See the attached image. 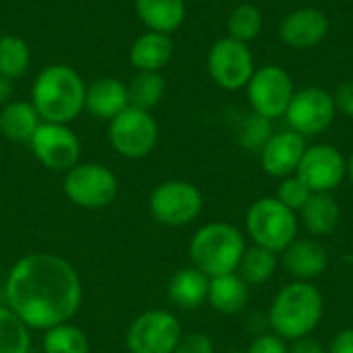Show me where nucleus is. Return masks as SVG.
<instances>
[{
  "mask_svg": "<svg viewBox=\"0 0 353 353\" xmlns=\"http://www.w3.org/2000/svg\"><path fill=\"white\" fill-rule=\"evenodd\" d=\"M2 296L4 304L31 331H48L79 312L83 281L60 254L31 252L8 269Z\"/></svg>",
  "mask_w": 353,
  "mask_h": 353,
  "instance_id": "1",
  "label": "nucleus"
},
{
  "mask_svg": "<svg viewBox=\"0 0 353 353\" xmlns=\"http://www.w3.org/2000/svg\"><path fill=\"white\" fill-rule=\"evenodd\" d=\"M87 85L68 64H50L33 81L31 103L41 122L70 124L85 112Z\"/></svg>",
  "mask_w": 353,
  "mask_h": 353,
  "instance_id": "2",
  "label": "nucleus"
},
{
  "mask_svg": "<svg viewBox=\"0 0 353 353\" xmlns=\"http://www.w3.org/2000/svg\"><path fill=\"white\" fill-rule=\"evenodd\" d=\"M325 314V298L312 281H292L271 302L267 323L285 341L310 337Z\"/></svg>",
  "mask_w": 353,
  "mask_h": 353,
  "instance_id": "3",
  "label": "nucleus"
},
{
  "mask_svg": "<svg viewBox=\"0 0 353 353\" xmlns=\"http://www.w3.org/2000/svg\"><path fill=\"white\" fill-rule=\"evenodd\" d=\"M244 252V234L228 221H211L201 225L188 242L190 265L203 271L209 279L236 273Z\"/></svg>",
  "mask_w": 353,
  "mask_h": 353,
  "instance_id": "4",
  "label": "nucleus"
},
{
  "mask_svg": "<svg viewBox=\"0 0 353 353\" xmlns=\"http://www.w3.org/2000/svg\"><path fill=\"white\" fill-rule=\"evenodd\" d=\"M298 215L275 196L254 201L246 211V234L254 246L281 254L298 238Z\"/></svg>",
  "mask_w": 353,
  "mask_h": 353,
  "instance_id": "5",
  "label": "nucleus"
},
{
  "mask_svg": "<svg viewBox=\"0 0 353 353\" xmlns=\"http://www.w3.org/2000/svg\"><path fill=\"white\" fill-rule=\"evenodd\" d=\"M118 178L116 174L95 161L77 163L64 176L62 190L66 199L87 211H99L110 207L118 196Z\"/></svg>",
  "mask_w": 353,
  "mask_h": 353,
  "instance_id": "6",
  "label": "nucleus"
},
{
  "mask_svg": "<svg viewBox=\"0 0 353 353\" xmlns=\"http://www.w3.org/2000/svg\"><path fill=\"white\" fill-rule=\"evenodd\" d=\"M205 199L199 186L186 180H165L149 196L151 217L165 228H186L203 213Z\"/></svg>",
  "mask_w": 353,
  "mask_h": 353,
  "instance_id": "7",
  "label": "nucleus"
},
{
  "mask_svg": "<svg viewBox=\"0 0 353 353\" xmlns=\"http://www.w3.org/2000/svg\"><path fill=\"white\" fill-rule=\"evenodd\" d=\"M159 126L151 112L128 105L108 124V141L124 159H143L153 153Z\"/></svg>",
  "mask_w": 353,
  "mask_h": 353,
  "instance_id": "8",
  "label": "nucleus"
},
{
  "mask_svg": "<svg viewBox=\"0 0 353 353\" xmlns=\"http://www.w3.org/2000/svg\"><path fill=\"white\" fill-rule=\"evenodd\" d=\"M178 316L163 308L145 310L126 329V353H174L182 339Z\"/></svg>",
  "mask_w": 353,
  "mask_h": 353,
  "instance_id": "9",
  "label": "nucleus"
},
{
  "mask_svg": "<svg viewBox=\"0 0 353 353\" xmlns=\"http://www.w3.org/2000/svg\"><path fill=\"white\" fill-rule=\"evenodd\" d=\"M207 70L211 81L223 91L246 89L256 70L252 50L230 35L219 37L207 52Z\"/></svg>",
  "mask_w": 353,
  "mask_h": 353,
  "instance_id": "10",
  "label": "nucleus"
},
{
  "mask_svg": "<svg viewBox=\"0 0 353 353\" xmlns=\"http://www.w3.org/2000/svg\"><path fill=\"white\" fill-rule=\"evenodd\" d=\"M296 93L292 74L279 64H265L254 70L246 85L250 110L269 120L285 116V110Z\"/></svg>",
  "mask_w": 353,
  "mask_h": 353,
  "instance_id": "11",
  "label": "nucleus"
},
{
  "mask_svg": "<svg viewBox=\"0 0 353 353\" xmlns=\"http://www.w3.org/2000/svg\"><path fill=\"white\" fill-rule=\"evenodd\" d=\"M335 116L337 105L333 93L323 87H304L294 93L283 118L288 128L308 139L323 134L333 124Z\"/></svg>",
  "mask_w": 353,
  "mask_h": 353,
  "instance_id": "12",
  "label": "nucleus"
},
{
  "mask_svg": "<svg viewBox=\"0 0 353 353\" xmlns=\"http://www.w3.org/2000/svg\"><path fill=\"white\" fill-rule=\"evenodd\" d=\"M29 147L35 159L52 172H68L81 159V141L68 124L41 122Z\"/></svg>",
  "mask_w": 353,
  "mask_h": 353,
  "instance_id": "13",
  "label": "nucleus"
},
{
  "mask_svg": "<svg viewBox=\"0 0 353 353\" xmlns=\"http://www.w3.org/2000/svg\"><path fill=\"white\" fill-rule=\"evenodd\" d=\"M296 176L312 192H333L347 178V159L333 145H308L300 159Z\"/></svg>",
  "mask_w": 353,
  "mask_h": 353,
  "instance_id": "14",
  "label": "nucleus"
},
{
  "mask_svg": "<svg viewBox=\"0 0 353 353\" xmlns=\"http://www.w3.org/2000/svg\"><path fill=\"white\" fill-rule=\"evenodd\" d=\"M329 17L316 6H300L290 10L279 23V39L292 50H310L329 35Z\"/></svg>",
  "mask_w": 353,
  "mask_h": 353,
  "instance_id": "15",
  "label": "nucleus"
},
{
  "mask_svg": "<svg viewBox=\"0 0 353 353\" xmlns=\"http://www.w3.org/2000/svg\"><path fill=\"white\" fill-rule=\"evenodd\" d=\"M306 147H308L306 139L292 128L273 132L269 143L259 153L265 174L273 178H281V180L288 176H294Z\"/></svg>",
  "mask_w": 353,
  "mask_h": 353,
  "instance_id": "16",
  "label": "nucleus"
},
{
  "mask_svg": "<svg viewBox=\"0 0 353 353\" xmlns=\"http://www.w3.org/2000/svg\"><path fill=\"white\" fill-rule=\"evenodd\" d=\"M329 265V254L325 246L312 238H296L281 252V267L294 281H312L325 273Z\"/></svg>",
  "mask_w": 353,
  "mask_h": 353,
  "instance_id": "17",
  "label": "nucleus"
},
{
  "mask_svg": "<svg viewBox=\"0 0 353 353\" xmlns=\"http://www.w3.org/2000/svg\"><path fill=\"white\" fill-rule=\"evenodd\" d=\"M130 105L128 85L114 77H103L87 85L85 93V112L97 120H114L120 112Z\"/></svg>",
  "mask_w": 353,
  "mask_h": 353,
  "instance_id": "18",
  "label": "nucleus"
},
{
  "mask_svg": "<svg viewBox=\"0 0 353 353\" xmlns=\"http://www.w3.org/2000/svg\"><path fill=\"white\" fill-rule=\"evenodd\" d=\"M128 56L137 72H161L174 56L172 35L145 31L134 39Z\"/></svg>",
  "mask_w": 353,
  "mask_h": 353,
  "instance_id": "19",
  "label": "nucleus"
},
{
  "mask_svg": "<svg viewBox=\"0 0 353 353\" xmlns=\"http://www.w3.org/2000/svg\"><path fill=\"white\" fill-rule=\"evenodd\" d=\"M209 277L196 267H184L176 271L168 283V298L180 310H196L207 302Z\"/></svg>",
  "mask_w": 353,
  "mask_h": 353,
  "instance_id": "20",
  "label": "nucleus"
},
{
  "mask_svg": "<svg viewBox=\"0 0 353 353\" xmlns=\"http://www.w3.org/2000/svg\"><path fill=\"white\" fill-rule=\"evenodd\" d=\"M248 300H250L248 283L238 273H225V275L211 277L207 302L219 314H228V316L238 314L246 308Z\"/></svg>",
  "mask_w": 353,
  "mask_h": 353,
  "instance_id": "21",
  "label": "nucleus"
},
{
  "mask_svg": "<svg viewBox=\"0 0 353 353\" xmlns=\"http://www.w3.org/2000/svg\"><path fill=\"white\" fill-rule=\"evenodd\" d=\"M137 14L147 31L172 35L186 19V0H134Z\"/></svg>",
  "mask_w": 353,
  "mask_h": 353,
  "instance_id": "22",
  "label": "nucleus"
},
{
  "mask_svg": "<svg viewBox=\"0 0 353 353\" xmlns=\"http://www.w3.org/2000/svg\"><path fill=\"white\" fill-rule=\"evenodd\" d=\"M300 219L308 234L323 238L339 228L341 207L331 192H312L300 211Z\"/></svg>",
  "mask_w": 353,
  "mask_h": 353,
  "instance_id": "23",
  "label": "nucleus"
},
{
  "mask_svg": "<svg viewBox=\"0 0 353 353\" xmlns=\"http://www.w3.org/2000/svg\"><path fill=\"white\" fill-rule=\"evenodd\" d=\"M39 124L41 118L31 101L12 99L0 108V134L12 143H29Z\"/></svg>",
  "mask_w": 353,
  "mask_h": 353,
  "instance_id": "24",
  "label": "nucleus"
},
{
  "mask_svg": "<svg viewBox=\"0 0 353 353\" xmlns=\"http://www.w3.org/2000/svg\"><path fill=\"white\" fill-rule=\"evenodd\" d=\"M41 352L43 353H89L91 345L83 329L70 323L56 325L43 331L41 337Z\"/></svg>",
  "mask_w": 353,
  "mask_h": 353,
  "instance_id": "25",
  "label": "nucleus"
},
{
  "mask_svg": "<svg viewBox=\"0 0 353 353\" xmlns=\"http://www.w3.org/2000/svg\"><path fill=\"white\" fill-rule=\"evenodd\" d=\"M275 271H277V254L261 246H250L246 248L236 273L248 285H263L275 275Z\"/></svg>",
  "mask_w": 353,
  "mask_h": 353,
  "instance_id": "26",
  "label": "nucleus"
},
{
  "mask_svg": "<svg viewBox=\"0 0 353 353\" xmlns=\"http://www.w3.org/2000/svg\"><path fill=\"white\" fill-rule=\"evenodd\" d=\"M31 64V50L23 37L2 35L0 37V77L17 81Z\"/></svg>",
  "mask_w": 353,
  "mask_h": 353,
  "instance_id": "27",
  "label": "nucleus"
},
{
  "mask_svg": "<svg viewBox=\"0 0 353 353\" xmlns=\"http://www.w3.org/2000/svg\"><path fill=\"white\" fill-rule=\"evenodd\" d=\"M263 10L252 4V2H242L238 6H234L228 14V35L250 43L252 39H256L263 31Z\"/></svg>",
  "mask_w": 353,
  "mask_h": 353,
  "instance_id": "28",
  "label": "nucleus"
},
{
  "mask_svg": "<svg viewBox=\"0 0 353 353\" xmlns=\"http://www.w3.org/2000/svg\"><path fill=\"white\" fill-rule=\"evenodd\" d=\"M0 353H31V329L0 304Z\"/></svg>",
  "mask_w": 353,
  "mask_h": 353,
  "instance_id": "29",
  "label": "nucleus"
},
{
  "mask_svg": "<svg viewBox=\"0 0 353 353\" xmlns=\"http://www.w3.org/2000/svg\"><path fill=\"white\" fill-rule=\"evenodd\" d=\"M165 95V81L161 72H137L128 85L130 105L151 112Z\"/></svg>",
  "mask_w": 353,
  "mask_h": 353,
  "instance_id": "30",
  "label": "nucleus"
},
{
  "mask_svg": "<svg viewBox=\"0 0 353 353\" xmlns=\"http://www.w3.org/2000/svg\"><path fill=\"white\" fill-rule=\"evenodd\" d=\"M273 120L261 116V114H254L250 112L242 124H240V130H238V143L246 149V151H252V153H261L263 147L269 143V139L273 137Z\"/></svg>",
  "mask_w": 353,
  "mask_h": 353,
  "instance_id": "31",
  "label": "nucleus"
},
{
  "mask_svg": "<svg viewBox=\"0 0 353 353\" xmlns=\"http://www.w3.org/2000/svg\"><path fill=\"white\" fill-rule=\"evenodd\" d=\"M312 190L294 174V176H288L281 180L279 188H277V201H281L288 209H292L294 213H300L302 207L308 203Z\"/></svg>",
  "mask_w": 353,
  "mask_h": 353,
  "instance_id": "32",
  "label": "nucleus"
},
{
  "mask_svg": "<svg viewBox=\"0 0 353 353\" xmlns=\"http://www.w3.org/2000/svg\"><path fill=\"white\" fill-rule=\"evenodd\" d=\"M174 353H215V343L207 333L194 331V333L182 335Z\"/></svg>",
  "mask_w": 353,
  "mask_h": 353,
  "instance_id": "33",
  "label": "nucleus"
},
{
  "mask_svg": "<svg viewBox=\"0 0 353 353\" xmlns=\"http://www.w3.org/2000/svg\"><path fill=\"white\" fill-rule=\"evenodd\" d=\"M290 352V345L285 339H281L279 335L275 333H263V335H256L248 347L246 353H288Z\"/></svg>",
  "mask_w": 353,
  "mask_h": 353,
  "instance_id": "34",
  "label": "nucleus"
},
{
  "mask_svg": "<svg viewBox=\"0 0 353 353\" xmlns=\"http://www.w3.org/2000/svg\"><path fill=\"white\" fill-rule=\"evenodd\" d=\"M335 97V105L337 112H341L345 118L353 120V81H345L337 87V91L333 93Z\"/></svg>",
  "mask_w": 353,
  "mask_h": 353,
  "instance_id": "35",
  "label": "nucleus"
},
{
  "mask_svg": "<svg viewBox=\"0 0 353 353\" xmlns=\"http://www.w3.org/2000/svg\"><path fill=\"white\" fill-rule=\"evenodd\" d=\"M327 353H353V329L339 331L333 337V341H331Z\"/></svg>",
  "mask_w": 353,
  "mask_h": 353,
  "instance_id": "36",
  "label": "nucleus"
},
{
  "mask_svg": "<svg viewBox=\"0 0 353 353\" xmlns=\"http://www.w3.org/2000/svg\"><path fill=\"white\" fill-rule=\"evenodd\" d=\"M288 353H327V350L323 347L321 341H316L312 337H304V339L292 341L290 352Z\"/></svg>",
  "mask_w": 353,
  "mask_h": 353,
  "instance_id": "37",
  "label": "nucleus"
},
{
  "mask_svg": "<svg viewBox=\"0 0 353 353\" xmlns=\"http://www.w3.org/2000/svg\"><path fill=\"white\" fill-rule=\"evenodd\" d=\"M14 99V81L0 77V108Z\"/></svg>",
  "mask_w": 353,
  "mask_h": 353,
  "instance_id": "38",
  "label": "nucleus"
},
{
  "mask_svg": "<svg viewBox=\"0 0 353 353\" xmlns=\"http://www.w3.org/2000/svg\"><path fill=\"white\" fill-rule=\"evenodd\" d=\"M347 178H350V182L353 184V153L347 157Z\"/></svg>",
  "mask_w": 353,
  "mask_h": 353,
  "instance_id": "39",
  "label": "nucleus"
},
{
  "mask_svg": "<svg viewBox=\"0 0 353 353\" xmlns=\"http://www.w3.org/2000/svg\"><path fill=\"white\" fill-rule=\"evenodd\" d=\"M228 353H246V352H236V350H232V352H228Z\"/></svg>",
  "mask_w": 353,
  "mask_h": 353,
  "instance_id": "40",
  "label": "nucleus"
}]
</instances>
